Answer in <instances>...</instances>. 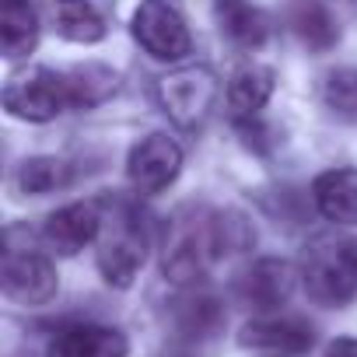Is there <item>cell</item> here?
Wrapping results in <instances>:
<instances>
[{"label": "cell", "mask_w": 357, "mask_h": 357, "mask_svg": "<svg viewBox=\"0 0 357 357\" xmlns=\"http://www.w3.org/2000/svg\"><path fill=\"white\" fill-rule=\"evenodd\" d=\"M4 109L29 123H46V119L60 116L63 109H70L63 74L46 70V67H29V70L15 74L4 88Z\"/></svg>", "instance_id": "cell-5"}, {"label": "cell", "mask_w": 357, "mask_h": 357, "mask_svg": "<svg viewBox=\"0 0 357 357\" xmlns=\"http://www.w3.org/2000/svg\"><path fill=\"white\" fill-rule=\"evenodd\" d=\"M175 319H178V329H183V333L207 336V333H214L221 326V305L211 294H190V298L178 301Z\"/></svg>", "instance_id": "cell-21"}, {"label": "cell", "mask_w": 357, "mask_h": 357, "mask_svg": "<svg viewBox=\"0 0 357 357\" xmlns=\"http://www.w3.org/2000/svg\"><path fill=\"white\" fill-rule=\"evenodd\" d=\"M158 98H161L165 112L172 116V123H178L183 130H193L197 123H204V116L211 112V105L218 98V77L211 67L175 70V74L161 77Z\"/></svg>", "instance_id": "cell-6"}, {"label": "cell", "mask_w": 357, "mask_h": 357, "mask_svg": "<svg viewBox=\"0 0 357 357\" xmlns=\"http://www.w3.org/2000/svg\"><path fill=\"white\" fill-rule=\"evenodd\" d=\"M63 84L70 109H95L116 91V70L105 63H81L63 74Z\"/></svg>", "instance_id": "cell-17"}, {"label": "cell", "mask_w": 357, "mask_h": 357, "mask_svg": "<svg viewBox=\"0 0 357 357\" xmlns=\"http://www.w3.org/2000/svg\"><path fill=\"white\" fill-rule=\"evenodd\" d=\"M178 168H183V151L165 133L144 137L126 158V175L140 197H154L168 190L178 178Z\"/></svg>", "instance_id": "cell-7"}, {"label": "cell", "mask_w": 357, "mask_h": 357, "mask_svg": "<svg viewBox=\"0 0 357 357\" xmlns=\"http://www.w3.org/2000/svg\"><path fill=\"white\" fill-rule=\"evenodd\" d=\"M0 43L11 60L29 56L39 46V18L29 0H4V15H0Z\"/></svg>", "instance_id": "cell-18"}, {"label": "cell", "mask_w": 357, "mask_h": 357, "mask_svg": "<svg viewBox=\"0 0 357 357\" xmlns=\"http://www.w3.org/2000/svg\"><path fill=\"white\" fill-rule=\"evenodd\" d=\"M147 256V231L137 214V207L116 200L112 221L102 218V242H98V270L105 284L112 287H130L144 266Z\"/></svg>", "instance_id": "cell-3"}, {"label": "cell", "mask_w": 357, "mask_h": 357, "mask_svg": "<svg viewBox=\"0 0 357 357\" xmlns=\"http://www.w3.org/2000/svg\"><path fill=\"white\" fill-rule=\"evenodd\" d=\"M238 343L259 350H280V354H305L315 343V329L298 315H263L242 326Z\"/></svg>", "instance_id": "cell-11"}, {"label": "cell", "mask_w": 357, "mask_h": 357, "mask_svg": "<svg viewBox=\"0 0 357 357\" xmlns=\"http://www.w3.org/2000/svg\"><path fill=\"white\" fill-rule=\"evenodd\" d=\"M70 183V165L60 158H29L18 168V190L29 197H43V193H56Z\"/></svg>", "instance_id": "cell-20"}, {"label": "cell", "mask_w": 357, "mask_h": 357, "mask_svg": "<svg viewBox=\"0 0 357 357\" xmlns=\"http://www.w3.org/2000/svg\"><path fill=\"white\" fill-rule=\"evenodd\" d=\"M326 357H357V340H354V336H340V340H333L329 350H326Z\"/></svg>", "instance_id": "cell-23"}, {"label": "cell", "mask_w": 357, "mask_h": 357, "mask_svg": "<svg viewBox=\"0 0 357 357\" xmlns=\"http://www.w3.org/2000/svg\"><path fill=\"white\" fill-rule=\"evenodd\" d=\"M130 343L119 329L98 322H74L63 326L50 340V357H126Z\"/></svg>", "instance_id": "cell-12"}, {"label": "cell", "mask_w": 357, "mask_h": 357, "mask_svg": "<svg viewBox=\"0 0 357 357\" xmlns=\"http://www.w3.org/2000/svg\"><path fill=\"white\" fill-rule=\"evenodd\" d=\"M291 29L301 39V46H308L312 53H329L340 39L336 18L329 15L326 4H319V0H301L291 11Z\"/></svg>", "instance_id": "cell-19"}, {"label": "cell", "mask_w": 357, "mask_h": 357, "mask_svg": "<svg viewBox=\"0 0 357 357\" xmlns=\"http://www.w3.org/2000/svg\"><path fill=\"white\" fill-rule=\"evenodd\" d=\"M214 18L221 32L242 50H259L270 43V15L256 0H214Z\"/></svg>", "instance_id": "cell-14"}, {"label": "cell", "mask_w": 357, "mask_h": 357, "mask_svg": "<svg viewBox=\"0 0 357 357\" xmlns=\"http://www.w3.org/2000/svg\"><path fill=\"white\" fill-rule=\"evenodd\" d=\"M133 39L154 60H183L193 50L190 25L172 0H140L133 15Z\"/></svg>", "instance_id": "cell-4"}, {"label": "cell", "mask_w": 357, "mask_h": 357, "mask_svg": "<svg viewBox=\"0 0 357 357\" xmlns=\"http://www.w3.org/2000/svg\"><path fill=\"white\" fill-rule=\"evenodd\" d=\"M252 245V231L238 214L183 211L168 225L165 242V277L175 284H197L211 263L235 256Z\"/></svg>", "instance_id": "cell-1"}, {"label": "cell", "mask_w": 357, "mask_h": 357, "mask_svg": "<svg viewBox=\"0 0 357 357\" xmlns=\"http://www.w3.org/2000/svg\"><path fill=\"white\" fill-rule=\"evenodd\" d=\"M319 214L333 225H357V168H329L312 183Z\"/></svg>", "instance_id": "cell-13"}, {"label": "cell", "mask_w": 357, "mask_h": 357, "mask_svg": "<svg viewBox=\"0 0 357 357\" xmlns=\"http://www.w3.org/2000/svg\"><path fill=\"white\" fill-rule=\"evenodd\" d=\"M43 235H46L53 252L77 256L84 245H91L102 235V214H98L95 204H67V207H60L56 214L46 218Z\"/></svg>", "instance_id": "cell-10"}, {"label": "cell", "mask_w": 357, "mask_h": 357, "mask_svg": "<svg viewBox=\"0 0 357 357\" xmlns=\"http://www.w3.org/2000/svg\"><path fill=\"white\" fill-rule=\"evenodd\" d=\"M322 102H326L329 112H336L343 119H357V70L354 67H343V70L326 74V81H322Z\"/></svg>", "instance_id": "cell-22"}, {"label": "cell", "mask_w": 357, "mask_h": 357, "mask_svg": "<svg viewBox=\"0 0 357 357\" xmlns=\"http://www.w3.org/2000/svg\"><path fill=\"white\" fill-rule=\"evenodd\" d=\"M273 84H277V77H273L270 67H259V63L242 67L231 77V84H228V109H231V116L235 119H252L270 102Z\"/></svg>", "instance_id": "cell-16"}, {"label": "cell", "mask_w": 357, "mask_h": 357, "mask_svg": "<svg viewBox=\"0 0 357 357\" xmlns=\"http://www.w3.org/2000/svg\"><path fill=\"white\" fill-rule=\"evenodd\" d=\"M60 287L56 266L36 252V249H18L15 242L8 245L4 256V294L18 305H46L53 301Z\"/></svg>", "instance_id": "cell-8"}, {"label": "cell", "mask_w": 357, "mask_h": 357, "mask_svg": "<svg viewBox=\"0 0 357 357\" xmlns=\"http://www.w3.org/2000/svg\"><path fill=\"white\" fill-rule=\"evenodd\" d=\"M53 25L67 43L95 46L105 39V18L91 0H53Z\"/></svg>", "instance_id": "cell-15"}, {"label": "cell", "mask_w": 357, "mask_h": 357, "mask_svg": "<svg viewBox=\"0 0 357 357\" xmlns=\"http://www.w3.org/2000/svg\"><path fill=\"white\" fill-rule=\"evenodd\" d=\"M235 291H238L242 305H249L256 312H273V308H280L291 298V291H294V270L284 259H259V263H252L238 277Z\"/></svg>", "instance_id": "cell-9"}, {"label": "cell", "mask_w": 357, "mask_h": 357, "mask_svg": "<svg viewBox=\"0 0 357 357\" xmlns=\"http://www.w3.org/2000/svg\"><path fill=\"white\" fill-rule=\"evenodd\" d=\"M301 284L322 308H343L357 298V238L322 235L301 256Z\"/></svg>", "instance_id": "cell-2"}]
</instances>
